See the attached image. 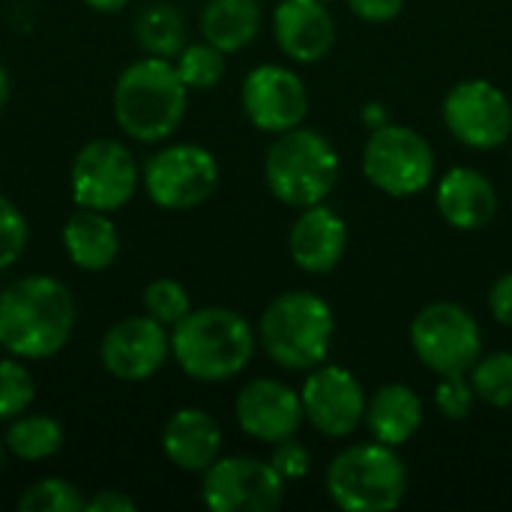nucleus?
Here are the masks:
<instances>
[{"label": "nucleus", "instance_id": "f257e3e1", "mask_svg": "<svg viewBox=\"0 0 512 512\" xmlns=\"http://www.w3.org/2000/svg\"><path fill=\"white\" fill-rule=\"evenodd\" d=\"M72 291L51 276H24L0 291V348L18 360L54 357L72 336Z\"/></svg>", "mask_w": 512, "mask_h": 512}, {"label": "nucleus", "instance_id": "f03ea898", "mask_svg": "<svg viewBox=\"0 0 512 512\" xmlns=\"http://www.w3.org/2000/svg\"><path fill=\"white\" fill-rule=\"evenodd\" d=\"M186 93L177 66L165 57H144L129 63L114 84V120L141 141L156 144L177 132L186 114Z\"/></svg>", "mask_w": 512, "mask_h": 512}, {"label": "nucleus", "instance_id": "7ed1b4c3", "mask_svg": "<svg viewBox=\"0 0 512 512\" xmlns=\"http://www.w3.org/2000/svg\"><path fill=\"white\" fill-rule=\"evenodd\" d=\"M171 354L189 378L219 384L249 366L255 354V330L234 309H192L171 327Z\"/></svg>", "mask_w": 512, "mask_h": 512}, {"label": "nucleus", "instance_id": "20e7f679", "mask_svg": "<svg viewBox=\"0 0 512 512\" xmlns=\"http://www.w3.org/2000/svg\"><path fill=\"white\" fill-rule=\"evenodd\" d=\"M336 318L327 300L312 291H288L276 297L258 324V339L273 363L291 372H309L330 354Z\"/></svg>", "mask_w": 512, "mask_h": 512}, {"label": "nucleus", "instance_id": "39448f33", "mask_svg": "<svg viewBox=\"0 0 512 512\" xmlns=\"http://www.w3.org/2000/svg\"><path fill=\"white\" fill-rule=\"evenodd\" d=\"M264 180L270 192L297 210L324 204L339 183V153L315 129H288L276 135L264 159Z\"/></svg>", "mask_w": 512, "mask_h": 512}, {"label": "nucleus", "instance_id": "423d86ee", "mask_svg": "<svg viewBox=\"0 0 512 512\" xmlns=\"http://www.w3.org/2000/svg\"><path fill=\"white\" fill-rule=\"evenodd\" d=\"M327 492L345 512H390L408 495V468L396 447L354 444L330 462Z\"/></svg>", "mask_w": 512, "mask_h": 512}, {"label": "nucleus", "instance_id": "0eeeda50", "mask_svg": "<svg viewBox=\"0 0 512 512\" xmlns=\"http://www.w3.org/2000/svg\"><path fill=\"white\" fill-rule=\"evenodd\" d=\"M411 348L417 360L441 375H468L483 357V330L459 303H429L411 321Z\"/></svg>", "mask_w": 512, "mask_h": 512}, {"label": "nucleus", "instance_id": "6e6552de", "mask_svg": "<svg viewBox=\"0 0 512 512\" xmlns=\"http://www.w3.org/2000/svg\"><path fill=\"white\" fill-rule=\"evenodd\" d=\"M363 174L375 189L393 198H408L432 183L435 153L417 129L384 123L372 129L363 147Z\"/></svg>", "mask_w": 512, "mask_h": 512}, {"label": "nucleus", "instance_id": "1a4fd4ad", "mask_svg": "<svg viewBox=\"0 0 512 512\" xmlns=\"http://www.w3.org/2000/svg\"><path fill=\"white\" fill-rule=\"evenodd\" d=\"M138 162L132 150L111 138L87 141L72 162L69 186L78 207L87 210H120L138 189Z\"/></svg>", "mask_w": 512, "mask_h": 512}, {"label": "nucleus", "instance_id": "9d476101", "mask_svg": "<svg viewBox=\"0 0 512 512\" xmlns=\"http://www.w3.org/2000/svg\"><path fill=\"white\" fill-rule=\"evenodd\" d=\"M219 186V162L201 144H171L144 165V189L156 207L192 210Z\"/></svg>", "mask_w": 512, "mask_h": 512}, {"label": "nucleus", "instance_id": "9b49d317", "mask_svg": "<svg viewBox=\"0 0 512 512\" xmlns=\"http://www.w3.org/2000/svg\"><path fill=\"white\" fill-rule=\"evenodd\" d=\"M201 498L213 512H273L282 507L285 480L270 462L252 456H219L204 471Z\"/></svg>", "mask_w": 512, "mask_h": 512}, {"label": "nucleus", "instance_id": "f8f14e48", "mask_svg": "<svg viewBox=\"0 0 512 512\" xmlns=\"http://www.w3.org/2000/svg\"><path fill=\"white\" fill-rule=\"evenodd\" d=\"M444 123L465 147L492 150L512 135V105L507 93L486 78L459 81L444 99Z\"/></svg>", "mask_w": 512, "mask_h": 512}, {"label": "nucleus", "instance_id": "ddd939ff", "mask_svg": "<svg viewBox=\"0 0 512 512\" xmlns=\"http://www.w3.org/2000/svg\"><path fill=\"white\" fill-rule=\"evenodd\" d=\"M303 414L315 432L327 438H348L366 423V390L345 366H315L300 390Z\"/></svg>", "mask_w": 512, "mask_h": 512}, {"label": "nucleus", "instance_id": "4468645a", "mask_svg": "<svg viewBox=\"0 0 512 512\" xmlns=\"http://www.w3.org/2000/svg\"><path fill=\"white\" fill-rule=\"evenodd\" d=\"M240 99H243V111L249 123L270 135H282L288 129L303 126L309 114L306 84L300 81L297 72L276 66V63L255 66L243 78Z\"/></svg>", "mask_w": 512, "mask_h": 512}, {"label": "nucleus", "instance_id": "2eb2a0df", "mask_svg": "<svg viewBox=\"0 0 512 512\" xmlns=\"http://www.w3.org/2000/svg\"><path fill=\"white\" fill-rule=\"evenodd\" d=\"M171 357V333L150 315H132L108 327L99 345V360L120 381H147Z\"/></svg>", "mask_w": 512, "mask_h": 512}, {"label": "nucleus", "instance_id": "dca6fc26", "mask_svg": "<svg viewBox=\"0 0 512 512\" xmlns=\"http://www.w3.org/2000/svg\"><path fill=\"white\" fill-rule=\"evenodd\" d=\"M234 414L240 429L261 444H279L285 438H294L306 420L300 393L273 378H258L246 384L234 402Z\"/></svg>", "mask_w": 512, "mask_h": 512}, {"label": "nucleus", "instance_id": "f3484780", "mask_svg": "<svg viewBox=\"0 0 512 512\" xmlns=\"http://www.w3.org/2000/svg\"><path fill=\"white\" fill-rule=\"evenodd\" d=\"M288 249L294 264L303 273L324 276L339 267L348 249V225L345 219L327 207V204H312L300 213V219L291 225L288 234Z\"/></svg>", "mask_w": 512, "mask_h": 512}, {"label": "nucleus", "instance_id": "a211bd4d", "mask_svg": "<svg viewBox=\"0 0 512 512\" xmlns=\"http://www.w3.org/2000/svg\"><path fill=\"white\" fill-rule=\"evenodd\" d=\"M273 33L291 60L315 63L333 48L336 21L324 0H282L273 12Z\"/></svg>", "mask_w": 512, "mask_h": 512}, {"label": "nucleus", "instance_id": "6ab92c4d", "mask_svg": "<svg viewBox=\"0 0 512 512\" xmlns=\"http://www.w3.org/2000/svg\"><path fill=\"white\" fill-rule=\"evenodd\" d=\"M438 213L456 231H480L498 210V192L492 180L477 168H450L438 183Z\"/></svg>", "mask_w": 512, "mask_h": 512}, {"label": "nucleus", "instance_id": "aec40b11", "mask_svg": "<svg viewBox=\"0 0 512 512\" xmlns=\"http://www.w3.org/2000/svg\"><path fill=\"white\" fill-rule=\"evenodd\" d=\"M162 450L180 471L204 474L222 453V429L201 408H180L162 432Z\"/></svg>", "mask_w": 512, "mask_h": 512}, {"label": "nucleus", "instance_id": "412c9836", "mask_svg": "<svg viewBox=\"0 0 512 512\" xmlns=\"http://www.w3.org/2000/svg\"><path fill=\"white\" fill-rule=\"evenodd\" d=\"M63 249L78 270L102 273L120 255V234L108 213L78 207L63 225Z\"/></svg>", "mask_w": 512, "mask_h": 512}, {"label": "nucleus", "instance_id": "4be33fe9", "mask_svg": "<svg viewBox=\"0 0 512 512\" xmlns=\"http://www.w3.org/2000/svg\"><path fill=\"white\" fill-rule=\"evenodd\" d=\"M423 423V402L408 384H384L366 405V426L375 441L402 447Z\"/></svg>", "mask_w": 512, "mask_h": 512}, {"label": "nucleus", "instance_id": "5701e85b", "mask_svg": "<svg viewBox=\"0 0 512 512\" xmlns=\"http://www.w3.org/2000/svg\"><path fill=\"white\" fill-rule=\"evenodd\" d=\"M261 30V6L258 0H207L201 9V33L204 42L231 54L246 48Z\"/></svg>", "mask_w": 512, "mask_h": 512}, {"label": "nucleus", "instance_id": "b1692460", "mask_svg": "<svg viewBox=\"0 0 512 512\" xmlns=\"http://www.w3.org/2000/svg\"><path fill=\"white\" fill-rule=\"evenodd\" d=\"M135 39L147 54L171 60L186 48V21L174 3H147L135 15Z\"/></svg>", "mask_w": 512, "mask_h": 512}, {"label": "nucleus", "instance_id": "393cba45", "mask_svg": "<svg viewBox=\"0 0 512 512\" xmlns=\"http://www.w3.org/2000/svg\"><path fill=\"white\" fill-rule=\"evenodd\" d=\"M63 438H66L63 426L54 417H48V414H21V417L9 420L3 444L9 447L12 456L27 459V462H39V459H51L54 453H60Z\"/></svg>", "mask_w": 512, "mask_h": 512}, {"label": "nucleus", "instance_id": "a878e982", "mask_svg": "<svg viewBox=\"0 0 512 512\" xmlns=\"http://www.w3.org/2000/svg\"><path fill=\"white\" fill-rule=\"evenodd\" d=\"M474 393L480 402L492 408H512V354L495 351L489 357H480L474 369L468 372Z\"/></svg>", "mask_w": 512, "mask_h": 512}, {"label": "nucleus", "instance_id": "bb28decb", "mask_svg": "<svg viewBox=\"0 0 512 512\" xmlns=\"http://www.w3.org/2000/svg\"><path fill=\"white\" fill-rule=\"evenodd\" d=\"M174 66L189 90H210L225 75V51H219L210 42H195L177 54Z\"/></svg>", "mask_w": 512, "mask_h": 512}, {"label": "nucleus", "instance_id": "cd10ccee", "mask_svg": "<svg viewBox=\"0 0 512 512\" xmlns=\"http://www.w3.org/2000/svg\"><path fill=\"white\" fill-rule=\"evenodd\" d=\"M87 507L81 489H75L72 483L60 480V477H45L39 483H33L21 498H18V510L21 512H81Z\"/></svg>", "mask_w": 512, "mask_h": 512}, {"label": "nucleus", "instance_id": "c85d7f7f", "mask_svg": "<svg viewBox=\"0 0 512 512\" xmlns=\"http://www.w3.org/2000/svg\"><path fill=\"white\" fill-rule=\"evenodd\" d=\"M144 309L159 324L174 327V324H180L192 312V300H189V291L180 282H174V279H156L144 291Z\"/></svg>", "mask_w": 512, "mask_h": 512}, {"label": "nucleus", "instance_id": "c756f323", "mask_svg": "<svg viewBox=\"0 0 512 512\" xmlns=\"http://www.w3.org/2000/svg\"><path fill=\"white\" fill-rule=\"evenodd\" d=\"M36 396L33 375L21 360H0V423L21 417Z\"/></svg>", "mask_w": 512, "mask_h": 512}, {"label": "nucleus", "instance_id": "7c9ffc66", "mask_svg": "<svg viewBox=\"0 0 512 512\" xmlns=\"http://www.w3.org/2000/svg\"><path fill=\"white\" fill-rule=\"evenodd\" d=\"M474 402H477V393H474L471 378H465V375H441V381L435 387V405L447 420H453V423L468 420L471 411H474Z\"/></svg>", "mask_w": 512, "mask_h": 512}, {"label": "nucleus", "instance_id": "2f4dec72", "mask_svg": "<svg viewBox=\"0 0 512 512\" xmlns=\"http://www.w3.org/2000/svg\"><path fill=\"white\" fill-rule=\"evenodd\" d=\"M27 246V219L24 213L0 195V270L12 267Z\"/></svg>", "mask_w": 512, "mask_h": 512}, {"label": "nucleus", "instance_id": "473e14b6", "mask_svg": "<svg viewBox=\"0 0 512 512\" xmlns=\"http://www.w3.org/2000/svg\"><path fill=\"white\" fill-rule=\"evenodd\" d=\"M270 465L273 471L288 483V480H303L309 471H312V453L306 444L294 438H285L279 444H273V456H270Z\"/></svg>", "mask_w": 512, "mask_h": 512}, {"label": "nucleus", "instance_id": "72a5a7b5", "mask_svg": "<svg viewBox=\"0 0 512 512\" xmlns=\"http://www.w3.org/2000/svg\"><path fill=\"white\" fill-rule=\"evenodd\" d=\"M345 3L357 18H363L369 24H387L405 6V0H345Z\"/></svg>", "mask_w": 512, "mask_h": 512}, {"label": "nucleus", "instance_id": "f704fd0d", "mask_svg": "<svg viewBox=\"0 0 512 512\" xmlns=\"http://www.w3.org/2000/svg\"><path fill=\"white\" fill-rule=\"evenodd\" d=\"M489 312L495 315L498 324L512 327V270L498 276V282L489 291Z\"/></svg>", "mask_w": 512, "mask_h": 512}, {"label": "nucleus", "instance_id": "c9c22d12", "mask_svg": "<svg viewBox=\"0 0 512 512\" xmlns=\"http://www.w3.org/2000/svg\"><path fill=\"white\" fill-rule=\"evenodd\" d=\"M87 512H132L135 510V501L123 492H114V489H102L96 492L90 501H87Z\"/></svg>", "mask_w": 512, "mask_h": 512}, {"label": "nucleus", "instance_id": "e433bc0d", "mask_svg": "<svg viewBox=\"0 0 512 512\" xmlns=\"http://www.w3.org/2000/svg\"><path fill=\"white\" fill-rule=\"evenodd\" d=\"M363 120L369 123V129H378V126H384V123H387L384 105H381V102H369V105L363 108Z\"/></svg>", "mask_w": 512, "mask_h": 512}, {"label": "nucleus", "instance_id": "4c0bfd02", "mask_svg": "<svg viewBox=\"0 0 512 512\" xmlns=\"http://www.w3.org/2000/svg\"><path fill=\"white\" fill-rule=\"evenodd\" d=\"M84 3H87L90 9H96V12H105V15H108V12H117V9H123L129 0H84Z\"/></svg>", "mask_w": 512, "mask_h": 512}, {"label": "nucleus", "instance_id": "58836bf2", "mask_svg": "<svg viewBox=\"0 0 512 512\" xmlns=\"http://www.w3.org/2000/svg\"><path fill=\"white\" fill-rule=\"evenodd\" d=\"M6 99H9V75H6V69L0 66V111H3Z\"/></svg>", "mask_w": 512, "mask_h": 512}, {"label": "nucleus", "instance_id": "ea45409f", "mask_svg": "<svg viewBox=\"0 0 512 512\" xmlns=\"http://www.w3.org/2000/svg\"><path fill=\"white\" fill-rule=\"evenodd\" d=\"M3 447H6V444H3V438H0V465H3Z\"/></svg>", "mask_w": 512, "mask_h": 512}, {"label": "nucleus", "instance_id": "a19ab883", "mask_svg": "<svg viewBox=\"0 0 512 512\" xmlns=\"http://www.w3.org/2000/svg\"><path fill=\"white\" fill-rule=\"evenodd\" d=\"M324 3H330V0H324Z\"/></svg>", "mask_w": 512, "mask_h": 512}]
</instances>
